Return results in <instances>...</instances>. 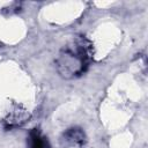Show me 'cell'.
Returning <instances> with one entry per match:
<instances>
[{
    "instance_id": "3957f363",
    "label": "cell",
    "mask_w": 148,
    "mask_h": 148,
    "mask_svg": "<svg viewBox=\"0 0 148 148\" xmlns=\"http://www.w3.org/2000/svg\"><path fill=\"white\" fill-rule=\"evenodd\" d=\"M30 118V113L20 105H15L13 110L8 112L6 118L3 119V128L6 131H10L17 127L23 126Z\"/></svg>"
},
{
    "instance_id": "6da1fadb",
    "label": "cell",
    "mask_w": 148,
    "mask_h": 148,
    "mask_svg": "<svg viewBox=\"0 0 148 148\" xmlns=\"http://www.w3.org/2000/svg\"><path fill=\"white\" fill-rule=\"evenodd\" d=\"M92 59V42L84 35H76L59 51L56 59V68L62 79L73 80L82 76L89 69Z\"/></svg>"
},
{
    "instance_id": "277c9868",
    "label": "cell",
    "mask_w": 148,
    "mask_h": 148,
    "mask_svg": "<svg viewBox=\"0 0 148 148\" xmlns=\"http://www.w3.org/2000/svg\"><path fill=\"white\" fill-rule=\"evenodd\" d=\"M27 148H50V143L47 138L42 133V131L38 127H35L30 130L29 135L27 138Z\"/></svg>"
},
{
    "instance_id": "7a4b0ae2",
    "label": "cell",
    "mask_w": 148,
    "mask_h": 148,
    "mask_svg": "<svg viewBox=\"0 0 148 148\" xmlns=\"http://www.w3.org/2000/svg\"><path fill=\"white\" fill-rule=\"evenodd\" d=\"M87 142L86 133L80 127L67 128L60 138V148H83Z\"/></svg>"
}]
</instances>
